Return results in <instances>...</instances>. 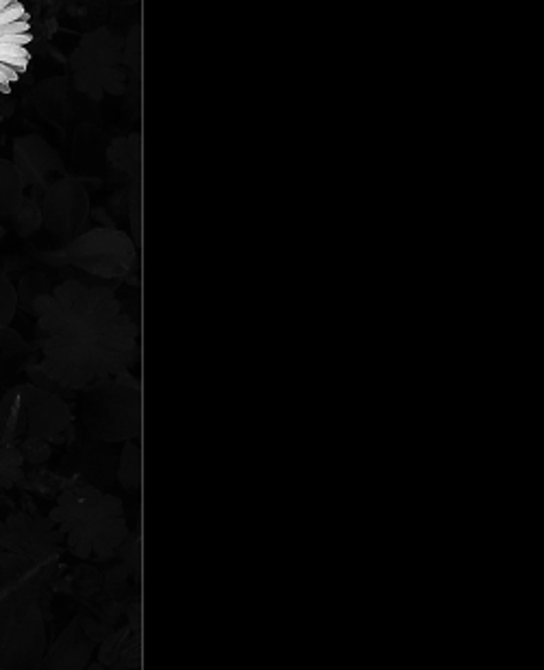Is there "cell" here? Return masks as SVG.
<instances>
[{"instance_id":"cell-1","label":"cell","mask_w":544,"mask_h":670,"mask_svg":"<svg viewBox=\"0 0 544 670\" xmlns=\"http://www.w3.org/2000/svg\"><path fill=\"white\" fill-rule=\"evenodd\" d=\"M37 316V363L70 392L88 390L131 370L140 359V324L133 323L109 285L68 279L33 305Z\"/></svg>"},{"instance_id":"cell-2","label":"cell","mask_w":544,"mask_h":670,"mask_svg":"<svg viewBox=\"0 0 544 670\" xmlns=\"http://www.w3.org/2000/svg\"><path fill=\"white\" fill-rule=\"evenodd\" d=\"M49 518L64 534L70 553L81 559L92 555L100 562L113 559L128 535L122 501L89 483L66 487Z\"/></svg>"},{"instance_id":"cell-3","label":"cell","mask_w":544,"mask_h":670,"mask_svg":"<svg viewBox=\"0 0 544 670\" xmlns=\"http://www.w3.org/2000/svg\"><path fill=\"white\" fill-rule=\"evenodd\" d=\"M40 577L0 590V670H37L46 653Z\"/></svg>"},{"instance_id":"cell-4","label":"cell","mask_w":544,"mask_h":670,"mask_svg":"<svg viewBox=\"0 0 544 670\" xmlns=\"http://www.w3.org/2000/svg\"><path fill=\"white\" fill-rule=\"evenodd\" d=\"M79 418L89 438L127 442L142 433V387L131 370L83 390Z\"/></svg>"},{"instance_id":"cell-5","label":"cell","mask_w":544,"mask_h":670,"mask_svg":"<svg viewBox=\"0 0 544 670\" xmlns=\"http://www.w3.org/2000/svg\"><path fill=\"white\" fill-rule=\"evenodd\" d=\"M44 442L74 440L73 411L61 396L37 386H20L0 399V440L3 447H16L18 438Z\"/></svg>"},{"instance_id":"cell-6","label":"cell","mask_w":544,"mask_h":670,"mask_svg":"<svg viewBox=\"0 0 544 670\" xmlns=\"http://www.w3.org/2000/svg\"><path fill=\"white\" fill-rule=\"evenodd\" d=\"M55 266H73L98 281H127L140 287L137 270V246L131 236L118 227H100L70 239L61 251L46 255Z\"/></svg>"},{"instance_id":"cell-7","label":"cell","mask_w":544,"mask_h":670,"mask_svg":"<svg viewBox=\"0 0 544 670\" xmlns=\"http://www.w3.org/2000/svg\"><path fill=\"white\" fill-rule=\"evenodd\" d=\"M31 13L22 0H0V98L31 66Z\"/></svg>"},{"instance_id":"cell-8","label":"cell","mask_w":544,"mask_h":670,"mask_svg":"<svg viewBox=\"0 0 544 670\" xmlns=\"http://www.w3.org/2000/svg\"><path fill=\"white\" fill-rule=\"evenodd\" d=\"M89 215V196L76 179H61L46 188L42 203V224L61 239H74L83 233Z\"/></svg>"},{"instance_id":"cell-9","label":"cell","mask_w":544,"mask_h":670,"mask_svg":"<svg viewBox=\"0 0 544 670\" xmlns=\"http://www.w3.org/2000/svg\"><path fill=\"white\" fill-rule=\"evenodd\" d=\"M94 644L97 643H92L81 629L79 619H74L59 640L46 651L37 670H83L92 658Z\"/></svg>"},{"instance_id":"cell-10","label":"cell","mask_w":544,"mask_h":670,"mask_svg":"<svg viewBox=\"0 0 544 670\" xmlns=\"http://www.w3.org/2000/svg\"><path fill=\"white\" fill-rule=\"evenodd\" d=\"M16 157V170L20 175L22 185H46L52 172L61 170L57 152L40 137H25L18 142Z\"/></svg>"},{"instance_id":"cell-11","label":"cell","mask_w":544,"mask_h":670,"mask_svg":"<svg viewBox=\"0 0 544 670\" xmlns=\"http://www.w3.org/2000/svg\"><path fill=\"white\" fill-rule=\"evenodd\" d=\"M107 161L118 175L128 181L142 176V136L131 133L128 137H116L107 146Z\"/></svg>"},{"instance_id":"cell-12","label":"cell","mask_w":544,"mask_h":670,"mask_svg":"<svg viewBox=\"0 0 544 670\" xmlns=\"http://www.w3.org/2000/svg\"><path fill=\"white\" fill-rule=\"evenodd\" d=\"M109 137L105 136L103 131L98 129L89 127V124H83L76 133V142H74V157L81 166L85 168H103L105 161H107V146H109Z\"/></svg>"},{"instance_id":"cell-13","label":"cell","mask_w":544,"mask_h":670,"mask_svg":"<svg viewBox=\"0 0 544 670\" xmlns=\"http://www.w3.org/2000/svg\"><path fill=\"white\" fill-rule=\"evenodd\" d=\"M31 359V347L20 338V333L7 327H0V379L16 375Z\"/></svg>"},{"instance_id":"cell-14","label":"cell","mask_w":544,"mask_h":670,"mask_svg":"<svg viewBox=\"0 0 544 670\" xmlns=\"http://www.w3.org/2000/svg\"><path fill=\"white\" fill-rule=\"evenodd\" d=\"M116 479L118 483L128 492L136 495L142 486V448L133 440H127L122 447L120 457H118L116 466Z\"/></svg>"},{"instance_id":"cell-15","label":"cell","mask_w":544,"mask_h":670,"mask_svg":"<svg viewBox=\"0 0 544 670\" xmlns=\"http://www.w3.org/2000/svg\"><path fill=\"white\" fill-rule=\"evenodd\" d=\"M22 179L18 175L16 166L0 160V215H9L16 212L22 203Z\"/></svg>"},{"instance_id":"cell-16","label":"cell","mask_w":544,"mask_h":670,"mask_svg":"<svg viewBox=\"0 0 544 670\" xmlns=\"http://www.w3.org/2000/svg\"><path fill=\"white\" fill-rule=\"evenodd\" d=\"M127 214L131 222V239L137 248H142V176L128 183Z\"/></svg>"},{"instance_id":"cell-17","label":"cell","mask_w":544,"mask_h":670,"mask_svg":"<svg viewBox=\"0 0 544 670\" xmlns=\"http://www.w3.org/2000/svg\"><path fill=\"white\" fill-rule=\"evenodd\" d=\"M46 292H51V285H49V279H46L42 272L27 275L25 279H22L20 294H18V305H20L25 311H28V314H33V305H35V300L40 299L42 294H46Z\"/></svg>"},{"instance_id":"cell-18","label":"cell","mask_w":544,"mask_h":670,"mask_svg":"<svg viewBox=\"0 0 544 670\" xmlns=\"http://www.w3.org/2000/svg\"><path fill=\"white\" fill-rule=\"evenodd\" d=\"M22 455L16 447H0V486L12 487L22 479Z\"/></svg>"},{"instance_id":"cell-19","label":"cell","mask_w":544,"mask_h":670,"mask_svg":"<svg viewBox=\"0 0 544 670\" xmlns=\"http://www.w3.org/2000/svg\"><path fill=\"white\" fill-rule=\"evenodd\" d=\"M116 557H120V564L127 566V571L131 573V577L140 579L142 571V540L140 534H131L128 531L127 540L116 549Z\"/></svg>"},{"instance_id":"cell-20","label":"cell","mask_w":544,"mask_h":670,"mask_svg":"<svg viewBox=\"0 0 544 670\" xmlns=\"http://www.w3.org/2000/svg\"><path fill=\"white\" fill-rule=\"evenodd\" d=\"M13 224L20 236H31L42 227V209L35 207L33 200L22 199V203L13 212Z\"/></svg>"},{"instance_id":"cell-21","label":"cell","mask_w":544,"mask_h":670,"mask_svg":"<svg viewBox=\"0 0 544 670\" xmlns=\"http://www.w3.org/2000/svg\"><path fill=\"white\" fill-rule=\"evenodd\" d=\"M131 634H133V627L127 625V627H122V629H113L112 634H109L107 638H105L103 643H100L98 662L103 664L105 668H112L113 664H116L118 651H120V646L124 644V640H127Z\"/></svg>"},{"instance_id":"cell-22","label":"cell","mask_w":544,"mask_h":670,"mask_svg":"<svg viewBox=\"0 0 544 670\" xmlns=\"http://www.w3.org/2000/svg\"><path fill=\"white\" fill-rule=\"evenodd\" d=\"M122 66H127V70L131 74L140 76L142 74V31L140 27H133L128 37L122 44Z\"/></svg>"},{"instance_id":"cell-23","label":"cell","mask_w":544,"mask_h":670,"mask_svg":"<svg viewBox=\"0 0 544 670\" xmlns=\"http://www.w3.org/2000/svg\"><path fill=\"white\" fill-rule=\"evenodd\" d=\"M18 309V292L12 281L0 272V327H7Z\"/></svg>"},{"instance_id":"cell-24","label":"cell","mask_w":544,"mask_h":670,"mask_svg":"<svg viewBox=\"0 0 544 670\" xmlns=\"http://www.w3.org/2000/svg\"><path fill=\"white\" fill-rule=\"evenodd\" d=\"M16 448L20 451L25 462L35 464V466H37V464L49 462V457H51V447H49V442H44V440L25 438L20 442V447H16Z\"/></svg>"},{"instance_id":"cell-25","label":"cell","mask_w":544,"mask_h":670,"mask_svg":"<svg viewBox=\"0 0 544 670\" xmlns=\"http://www.w3.org/2000/svg\"><path fill=\"white\" fill-rule=\"evenodd\" d=\"M79 622H81V629H83V634L88 635L92 643H98V644L103 643V640L107 638V635L112 634L113 629H116V627L109 625V622H98V620L89 619V616H83V619L79 616Z\"/></svg>"},{"instance_id":"cell-26","label":"cell","mask_w":544,"mask_h":670,"mask_svg":"<svg viewBox=\"0 0 544 670\" xmlns=\"http://www.w3.org/2000/svg\"><path fill=\"white\" fill-rule=\"evenodd\" d=\"M128 577H131V573L127 571V566H124V564H118V566L109 568V571L105 573V577H103L105 588H107V590H113V588H122L124 583H127Z\"/></svg>"},{"instance_id":"cell-27","label":"cell","mask_w":544,"mask_h":670,"mask_svg":"<svg viewBox=\"0 0 544 670\" xmlns=\"http://www.w3.org/2000/svg\"><path fill=\"white\" fill-rule=\"evenodd\" d=\"M127 200H128V188H124L122 191H118L107 205V212L112 214V220L120 218V215L127 214Z\"/></svg>"},{"instance_id":"cell-28","label":"cell","mask_w":544,"mask_h":670,"mask_svg":"<svg viewBox=\"0 0 544 670\" xmlns=\"http://www.w3.org/2000/svg\"><path fill=\"white\" fill-rule=\"evenodd\" d=\"M127 614H128V625H131L133 629H140V614H142L140 603H137V601H131V603H128Z\"/></svg>"},{"instance_id":"cell-29","label":"cell","mask_w":544,"mask_h":670,"mask_svg":"<svg viewBox=\"0 0 544 670\" xmlns=\"http://www.w3.org/2000/svg\"><path fill=\"white\" fill-rule=\"evenodd\" d=\"M85 670H109V668H105L100 662H94V664H88V666H85Z\"/></svg>"}]
</instances>
